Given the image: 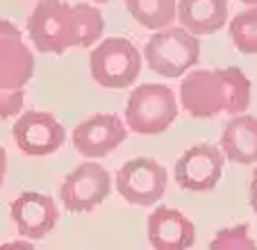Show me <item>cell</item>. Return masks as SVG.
<instances>
[{
    "instance_id": "6da1fadb",
    "label": "cell",
    "mask_w": 257,
    "mask_h": 250,
    "mask_svg": "<svg viewBox=\"0 0 257 250\" xmlns=\"http://www.w3.org/2000/svg\"><path fill=\"white\" fill-rule=\"evenodd\" d=\"M178 102L194 118L239 116L250 105V80L237 66L198 68L185 75Z\"/></svg>"
},
{
    "instance_id": "7a4b0ae2",
    "label": "cell",
    "mask_w": 257,
    "mask_h": 250,
    "mask_svg": "<svg viewBox=\"0 0 257 250\" xmlns=\"http://www.w3.org/2000/svg\"><path fill=\"white\" fill-rule=\"evenodd\" d=\"M34 75V55L12 21L0 19V118H16Z\"/></svg>"
},
{
    "instance_id": "3957f363",
    "label": "cell",
    "mask_w": 257,
    "mask_h": 250,
    "mask_svg": "<svg viewBox=\"0 0 257 250\" xmlns=\"http://www.w3.org/2000/svg\"><path fill=\"white\" fill-rule=\"evenodd\" d=\"M28 34L32 46L44 55H62L78 46L75 5L64 0H39L28 16Z\"/></svg>"
},
{
    "instance_id": "277c9868",
    "label": "cell",
    "mask_w": 257,
    "mask_h": 250,
    "mask_svg": "<svg viewBox=\"0 0 257 250\" xmlns=\"http://www.w3.org/2000/svg\"><path fill=\"white\" fill-rule=\"evenodd\" d=\"M178 118V100L166 84H137L127 96L123 123L135 135L155 137L166 132Z\"/></svg>"
},
{
    "instance_id": "5b68a950",
    "label": "cell",
    "mask_w": 257,
    "mask_h": 250,
    "mask_svg": "<svg viewBox=\"0 0 257 250\" xmlns=\"http://www.w3.org/2000/svg\"><path fill=\"white\" fill-rule=\"evenodd\" d=\"M141 64L144 57L139 48L123 37L105 39L93 46L89 55V73L102 89H127L135 84L141 73Z\"/></svg>"
},
{
    "instance_id": "8992f818",
    "label": "cell",
    "mask_w": 257,
    "mask_h": 250,
    "mask_svg": "<svg viewBox=\"0 0 257 250\" xmlns=\"http://www.w3.org/2000/svg\"><path fill=\"white\" fill-rule=\"evenodd\" d=\"M200 41L182 28H166L155 32L144 46V59L157 75L175 80L198 64Z\"/></svg>"
},
{
    "instance_id": "52a82bcc",
    "label": "cell",
    "mask_w": 257,
    "mask_h": 250,
    "mask_svg": "<svg viewBox=\"0 0 257 250\" xmlns=\"http://www.w3.org/2000/svg\"><path fill=\"white\" fill-rule=\"evenodd\" d=\"M166 187H169V173L153 157H135L116 171V191L130 205H155L166 193Z\"/></svg>"
},
{
    "instance_id": "ba28073f",
    "label": "cell",
    "mask_w": 257,
    "mask_h": 250,
    "mask_svg": "<svg viewBox=\"0 0 257 250\" xmlns=\"http://www.w3.org/2000/svg\"><path fill=\"white\" fill-rule=\"evenodd\" d=\"M112 193V175L98 162H82L64 178L59 200L73 214H87Z\"/></svg>"
},
{
    "instance_id": "9c48e42d",
    "label": "cell",
    "mask_w": 257,
    "mask_h": 250,
    "mask_svg": "<svg viewBox=\"0 0 257 250\" xmlns=\"http://www.w3.org/2000/svg\"><path fill=\"white\" fill-rule=\"evenodd\" d=\"M12 137L16 148L28 157H48L64 146L66 130L55 114L30 109L16 116L12 125Z\"/></svg>"
},
{
    "instance_id": "30bf717a",
    "label": "cell",
    "mask_w": 257,
    "mask_h": 250,
    "mask_svg": "<svg viewBox=\"0 0 257 250\" xmlns=\"http://www.w3.org/2000/svg\"><path fill=\"white\" fill-rule=\"evenodd\" d=\"M223 169V153L212 144H198L185 150V155L175 162V182L185 191L207 193L221 182Z\"/></svg>"
},
{
    "instance_id": "8fae6325",
    "label": "cell",
    "mask_w": 257,
    "mask_h": 250,
    "mask_svg": "<svg viewBox=\"0 0 257 250\" xmlns=\"http://www.w3.org/2000/svg\"><path fill=\"white\" fill-rule=\"evenodd\" d=\"M125 139L127 128L118 114H93L75 125L71 141L82 157L96 162L114 153Z\"/></svg>"
},
{
    "instance_id": "7c38bea8",
    "label": "cell",
    "mask_w": 257,
    "mask_h": 250,
    "mask_svg": "<svg viewBox=\"0 0 257 250\" xmlns=\"http://www.w3.org/2000/svg\"><path fill=\"white\" fill-rule=\"evenodd\" d=\"M10 214L21 236L30 241H39L55 230L59 212L53 196L39 191H23L10 205Z\"/></svg>"
},
{
    "instance_id": "4fadbf2b",
    "label": "cell",
    "mask_w": 257,
    "mask_h": 250,
    "mask_svg": "<svg viewBox=\"0 0 257 250\" xmlns=\"http://www.w3.org/2000/svg\"><path fill=\"white\" fill-rule=\"evenodd\" d=\"M148 241L155 250H189L196 243V227L175 207H157L148 214Z\"/></svg>"
},
{
    "instance_id": "5bb4252c",
    "label": "cell",
    "mask_w": 257,
    "mask_h": 250,
    "mask_svg": "<svg viewBox=\"0 0 257 250\" xmlns=\"http://www.w3.org/2000/svg\"><path fill=\"white\" fill-rule=\"evenodd\" d=\"M228 0H178L175 19L194 37L214 34L228 23Z\"/></svg>"
},
{
    "instance_id": "9a60e30c",
    "label": "cell",
    "mask_w": 257,
    "mask_h": 250,
    "mask_svg": "<svg viewBox=\"0 0 257 250\" xmlns=\"http://www.w3.org/2000/svg\"><path fill=\"white\" fill-rule=\"evenodd\" d=\"M221 153L234 164H257V118L239 114L225 123L221 135Z\"/></svg>"
},
{
    "instance_id": "2e32d148",
    "label": "cell",
    "mask_w": 257,
    "mask_h": 250,
    "mask_svg": "<svg viewBox=\"0 0 257 250\" xmlns=\"http://www.w3.org/2000/svg\"><path fill=\"white\" fill-rule=\"evenodd\" d=\"M178 0H125L130 16L148 30H166L175 21Z\"/></svg>"
},
{
    "instance_id": "e0dca14e",
    "label": "cell",
    "mask_w": 257,
    "mask_h": 250,
    "mask_svg": "<svg viewBox=\"0 0 257 250\" xmlns=\"http://www.w3.org/2000/svg\"><path fill=\"white\" fill-rule=\"evenodd\" d=\"M230 41L243 55H257V7L239 12L230 21Z\"/></svg>"
},
{
    "instance_id": "ac0fdd59",
    "label": "cell",
    "mask_w": 257,
    "mask_h": 250,
    "mask_svg": "<svg viewBox=\"0 0 257 250\" xmlns=\"http://www.w3.org/2000/svg\"><path fill=\"white\" fill-rule=\"evenodd\" d=\"M209 250H257V241L252 239L250 227L241 223L216 232L209 241Z\"/></svg>"
},
{
    "instance_id": "d6986e66",
    "label": "cell",
    "mask_w": 257,
    "mask_h": 250,
    "mask_svg": "<svg viewBox=\"0 0 257 250\" xmlns=\"http://www.w3.org/2000/svg\"><path fill=\"white\" fill-rule=\"evenodd\" d=\"M0 250H34V245H32V241L16 239V241H7V243H3Z\"/></svg>"
},
{
    "instance_id": "ffe728a7",
    "label": "cell",
    "mask_w": 257,
    "mask_h": 250,
    "mask_svg": "<svg viewBox=\"0 0 257 250\" xmlns=\"http://www.w3.org/2000/svg\"><path fill=\"white\" fill-rule=\"evenodd\" d=\"M248 196H250V207L257 212V169L250 178V187H248Z\"/></svg>"
},
{
    "instance_id": "44dd1931",
    "label": "cell",
    "mask_w": 257,
    "mask_h": 250,
    "mask_svg": "<svg viewBox=\"0 0 257 250\" xmlns=\"http://www.w3.org/2000/svg\"><path fill=\"white\" fill-rule=\"evenodd\" d=\"M5 175H7V153H5V148L0 146V189L5 184Z\"/></svg>"
},
{
    "instance_id": "7402d4cb",
    "label": "cell",
    "mask_w": 257,
    "mask_h": 250,
    "mask_svg": "<svg viewBox=\"0 0 257 250\" xmlns=\"http://www.w3.org/2000/svg\"><path fill=\"white\" fill-rule=\"evenodd\" d=\"M237 3H243L248 7H257V0H237Z\"/></svg>"
},
{
    "instance_id": "603a6c76",
    "label": "cell",
    "mask_w": 257,
    "mask_h": 250,
    "mask_svg": "<svg viewBox=\"0 0 257 250\" xmlns=\"http://www.w3.org/2000/svg\"><path fill=\"white\" fill-rule=\"evenodd\" d=\"M91 3H96V5H105V3H112V0H91Z\"/></svg>"
}]
</instances>
